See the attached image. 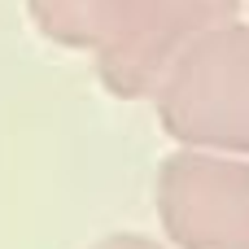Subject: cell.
Returning <instances> with one entry per match:
<instances>
[{
  "label": "cell",
  "instance_id": "6da1fadb",
  "mask_svg": "<svg viewBox=\"0 0 249 249\" xmlns=\"http://www.w3.org/2000/svg\"><path fill=\"white\" fill-rule=\"evenodd\" d=\"M162 219L179 249H249V166L171 162Z\"/></svg>",
  "mask_w": 249,
  "mask_h": 249
},
{
  "label": "cell",
  "instance_id": "7a4b0ae2",
  "mask_svg": "<svg viewBox=\"0 0 249 249\" xmlns=\"http://www.w3.org/2000/svg\"><path fill=\"white\" fill-rule=\"evenodd\" d=\"M96 249H158V245L144 241V236H109V241H101Z\"/></svg>",
  "mask_w": 249,
  "mask_h": 249
}]
</instances>
